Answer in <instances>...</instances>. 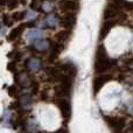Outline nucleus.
<instances>
[{"label":"nucleus","instance_id":"nucleus-1","mask_svg":"<svg viewBox=\"0 0 133 133\" xmlns=\"http://www.w3.org/2000/svg\"><path fill=\"white\" fill-rule=\"evenodd\" d=\"M116 64V61L109 57L105 48L99 46L96 50V58H95V71L98 74H103L108 71Z\"/></svg>","mask_w":133,"mask_h":133},{"label":"nucleus","instance_id":"nucleus-2","mask_svg":"<svg viewBox=\"0 0 133 133\" xmlns=\"http://www.w3.org/2000/svg\"><path fill=\"white\" fill-rule=\"evenodd\" d=\"M105 122L115 132H120L126 126V119L124 117H115V116H105Z\"/></svg>","mask_w":133,"mask_h":133},{"label":"nucleus","instance_id":"nucleus-3","mask_svg":"<svg viewBox=\"0 0 133 133\" xmlns=\"http://www.w3.org/2000/svg\"><path fill=\"white\" fill-rule=\"evenodd\" d=\"M58 7L63 13H76L79 8V5L77 0H61L58 2Z\"/></svg>","mask_w":133,"mask_h":133},{"label":"nucleus","instance_id":"nucleus-4","mask_svg":"<svg viewBox=\"0 0 133 133\" xmlns=\"http://www.w3.org/2000/svg\"><path fill=\"white\" fill-rule=\"evenodd\" d=\"M56 105L58 106L60 109L61 113H62L63 118L65 120H69L71 117V105H70V102L68 101L66 98H57L56 101Z\"/></svg>","mask_w":133,"mask_h":133},{"label":"nucleus","instance_id":"nucleus-5","mask_svg":"<svg viewBox=\"0 0 133 133\" xmlns=\"http://www.w3.org/2000/svg\"><path fill=\"white\" fill-rule=\"evenodd\" d=\"M112 79V75L110 74H102V75L97 76L94 79V91L95 95H97L99 91L102 90V88L109 82V81Z\"/></svg>","mask_w":133,"mask_h":133},{"label":"nucleus","instance_id":"nucleus-6","mask_svg":"<svg viewBox=\"0 0 133 133\" xmlns=\"http://www.w3.org/2000/svg\"><path fill=\"white\" fill-rule=\"evenodd\" d=\"M16 83L22 88H29L34 84L32 77H30V75L27 71H22V72L18 74V76H16Z\"/></svg>","mask_w":133,"mask_h":133},{"label":"nucleus","instance_id":"nucleus-7","mask_svg":"<svg viewBox=\"0 0 133 133\" xmlns=\"http://www.w3.org/2000/svg\"><path fill=\"white\" fill-rule=\"evenodd\" d=\"M61 25L64 27V29L71 30L76 25V13H64L61 19Z\"/></svg>","mask_w":133,"mask_h":133},{"label":"nucleus","instance_id":"nucleus-8","mask_svg":"<svg viewBox=\"0 0 133 133\" xmlns=\"http://www.w3.org/2000/svg\"><path fill=\"white\" fill-rule=\"evenodd\" d=\"M42 61L37 57H29L26 61V68L30 71V72H35V71H39L42 69Z\"/></svg>","mask_w":133,"mask_h":133},{"label":"nucleus","instance_id":"nucleus-9","mask_svg":"<svg viewBox=\"0 0 133 133\" xmlns=\"http://www.w3.org/2000/svg\"><path fill=\"white\" fill-rule=\"evenodd\" d=\"M32 48L36 51H46V50H48L49 48H51V43H50V41L47 39H39L33 42Z\"/></svg>","mask_w":133,"mask_h":133},{"label":"nucleus","instance_id":"nucleus-10","mask_svg":"<svg viewBox=\"0 0 133 133\" xmlns=\"http://www.w3.org/2000/svg\"><path fill=\"white\" fill-rule=\"evenodd\" d=\"M19 106L20 109L25 111H29L33 106V98H32V95L29 94H25L19 98Z\"/></svg>","mask_w":133,"mask_h":133},{"label":"nucleus","instance_id":"nucleus-11","mask_svg":"<svg viewBox=\"0 0 133 133\" xmlns=\"http://www.w3.org/2000/svg\"><path fill=\"white\" fill-rule=\"evenodd\" d=\"M117 25V20L116 19H111V20H105L104 21V23L102 25V28H101V35H99V37L101 39H104V37L106 36V35L110 33V30L112 29L115 26Z\"/></svg>","mask_w":133,"mask_h":133},{"label":"nucleus","instance_id":"nucleus-12","mask_svg":"<svg viewBox=\"0 0 133 133\" xmlns=\"http://www.w3.org/2000/svg\"><path fill=\"white\" fill-rule=\"evenodd\" d=\"M60 23H61V19L58 18L56 14L50 13L44 18V26L48 28H55V27H57Z\"/></svg>","mask_w":133,"mask_h":133},{"label":"nucleus","instance_id":"nucleus-13","mask_svg":"<svg viewBox=\"0 0 133 133\" xmlns=\"http://www.w3.org/2000/svg\"><path fill=\"white\" fill-rule=\"evenodd\" d=\"M43 37V30L41 29H36V28H33V29H29L27 33H26V39L28 41H36L39 39H42Z\"/></svg>","mask_w":133,"mask_h":133},{"label":"nucleus","instance_id":"nucleus-14","mask_svg":"<svg viewBox=\"0 0 133 133\" xmlns=\"http://www.w3.org/2000/svg\"><path fill=\"white\" fill-rule=\"evenodd\" d=\"M27 27V25H19L18 27H15V28H13V29L9 32V34H8V36H7V40H8L9 42H12V41H15L16 39H18L19 36H20L21 34H22V32H23V29Z\"/></svg>","mask_w":133,"mask_h":133},{"label":"nucleus","instance_id":"nucleus-15","mask_svg":"<svg viewBox=\"0 0 133 133\" xmlns=\"http://www.w3.org/2000/svg\"><path fill=\"white\" fill-rule=\"evenodd\" d=\"M69 37H70V30L69 29H64V30H61V32H58L57 34L55 35V40L57 43H61V44H64L68 42Z\"/></svg>","mask_w":133,"mask_h":133},{"label":"nucleus","instance_id":"nucleus-16","mask_svg":"<svg viewBox=\"0 0 133 133\" xmlns=\"http://www.w3.org/2000/svg\"><path fill=\"white\" fill-rule=\"evenodd\" d=\"M54 9H55V4H54L51 0H43L41 4V8H40V11L43 12V13L46 14H50L54 12Z\"/></svg>","mask_w":133,"mask_h":133},{"label":"nucleus","instance_id":"nucleus-17","mask_svg":"<svg viewBox=\"0 0 133 133\" xmlns=\"http://www.w3.org/2000/svg\"><path fill=\"white\" fill-rule=\"evenodd\" d=\"M25 19L27 21H34L36 19V11L30 8V11H26L25 12Z\"/></svg>","mask_w":133,"mask_h":133},{"label":"nucleus","instance_id":"nucleus-18","mask_svg":"<svg viewBox=\"0 0 133 133\" xmlns=\"http://www.w3.org/2000/svg\"><path fill=\"white\" fill-rule=\"evenodd\" d=\"M14 20L13 18H11L9 15H7V14H4L2 15V25L6 26V27H11L12 25H13Z\"/></svg>","mask_w":133,"mask_h":133},{"label":"nucleus","instance_id":"nucleus-19","mask_svg":"<svg viewBox=\"0 0 133 133\" xmlns=\"http://www.w3.org/2000/svg\"><path fill=\"white\" fill-rule=\"evenodd\" d=\"M12 18L14 21H22L25 19V12H14Z\"/></svg>","mask_w":133,"mask_h":133},{"label":"nucleus","instance_id":"nucleus-20","mask_svg":"<svg viewBox=\"0 0 133 133\" xmlns=\"http://www.w3.org/2000/svg\"><path fill=\"white\" fill-rule=\"evenodd\" d=\"M43 0H32L30 2V8L34 9V11H39L41 8V4Z\"/></svg>","mask_w":133,"mask_h":133},{"label":"nucleus","instance_id":"nucleus-21","mask_svg":"<svg viewBox=\"0 0 133 133\" xmlns=\"http://www.w3.org/2000/svg\"><path fill=\"white\" fill-rule=\"evenodd\" d=\"M19 1H20V0H7V2H6L7 8L8 9L16 8V7L19 6Z\"/></svg>","mask_w":133,"mask_h":133},{"label":"nucleus","instance_id":"nucleus-22","mask_svg":"<svg viewBox=\"0 0 133 133\" xmlns=\"http://www.w3.org/2000/svg\"><path fill=\"white\" fill-rule=\"evenodd\" d=\"M15 68H16V62H9L8 64H7V69H8L9 71H12V72L15 71Z\"/></svg>","mask_w":133,"mask_h":133},{"label":"nucleus","instance_id":"nucleus-23","mask_svg":"<svg viewBox=\"0 0 133 133\" xmlns=\"http://www.w3.org/2000/svg\"><path fill=\"white\" fill-rule=\"evenodd\" d=\"M14 90H15V88H14V87H9V88H8V90H7V92H8V95H9V96H14V95H15V92H14Z\"/></svg>","mask_w":133,"mask_h":133},{"label":"nucleus","instance_id":"nucleus-24","mask_svg":"<svg viewBox=\"0 0 133 133\" xmlns=\"http://www.w3.org/2000/svg\"><path fill=\"white\" fill-rule=\"evenodd\" d=\"M53 133H69V132H68V130H66V129L62 127V129L57 130V131H55V132H53Z\"/></svg>","mask_w":133,"mask_h":133},{"label":"nucleus","instance_id":"nucleus-25","mask_svg":"<svg viewBox=\"0 0 133 133\" xmlns=\"http://www.w3.org/2000/svg\"><path fill=\"white\" fill-rule=\"evenodd\" d=\"M130 112H131L132 115H133V102H132L131 105H130Z\"/></svg>","mask_w":133,"mask_h":133},{"label":"nucleus","instance_id":"nucleus-26","mask_svg":"<svg viewBox=\"0 0 133 133\" xmlns=\"http://www.w3.org/2000/svg\"><path fill=\"white\" fill-rule=\"evenodd\" d=\"M39 133H44V132H39Z\"/></svg>","mask_w":133,"mask_h":133}]
</instances>
